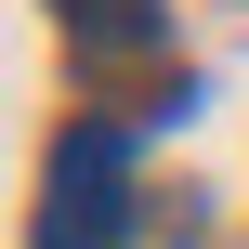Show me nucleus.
<instances>
[{"instance_id": "nucleus-1", "label": "nucleus", "mask_w": 249, "mask_h": 249, "mask_svg": "<svg viewBox=\"0 0 249 249\" xmlns=\"http://www.w3.org/2000/svg\"><path fill=\"white\" fill-rule=\"evenodd\" d=\"M131 236V131L118 118H79L53 144V210H39V249H118Z\"/></svg>"}, {"instance_id": "nucleus-2", "label": "nucleus", "mask_w": 249, "mask_h": 249, "mask_svg": "<svg viewBox=\"0 0 249 249\" xmlns=\"http://www.w3.org/2000/svg\"><path fill=\"white\" fill-rule=\"evenodd\" d=\"M66 13V39L92 53V66H144V53H171V0H53Z\"/></svg>"}]
</instances>
